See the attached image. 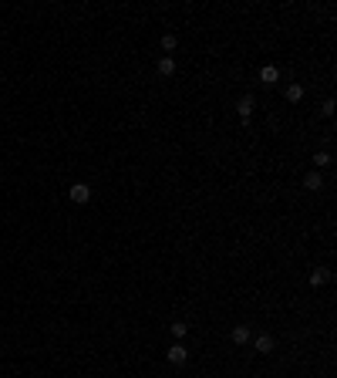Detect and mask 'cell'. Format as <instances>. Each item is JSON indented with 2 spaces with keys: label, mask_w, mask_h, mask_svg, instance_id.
<instances>
[{
  "label": "cell",
  "mask_w": 337,
  "mask_h": 378,
  "mask_svg": "<svg viewBox=\"0 0 337 378\" xmlns=\"http://www.w3.org/2000/svg\"><path fill=\"white\" fill-rule=\"evenodd\" d=\"M172 334H176V338H185V334H189V324L176 321V324H172Z\"/></svg>",
  "instance_id": "5bb4252c"
},
{
  "label": "cell",
  "mask_w": 337,
  "mask_h": 378,
  "mask_svg": "<svg viewBox=\"0 0 337 378\" xmlns=\"http://www.w3.org/2000/svg\"><path fill=\"white\" fill-rule=\"evenodd\" d=\"M304 186L310 189V193H317V189H324V179H321V172L313 169V172H307L304 176Z\"/></svg>",
  "instance_id": "52a82bcc"
},
{
  "label": "cell",
  "mask_w": 337,
  "mask_h": 378,
  "mask_svg": "<svg viewBox=\"0 0 337 378\" xmlns=\"http://www.w3.org/2000/svg\"><path fill=\"white\" fill-rule=\"evenodd\" d=\"M68 196H71V203H78V206H81V203L91 200V186L88 183H74L71 189H68Z\"/></svg>",
  "instance_id": "6da1fadb"
},
{
  "label": "cell",
  "mask_w": 337,
  "mask_h": 378,
  "mask_svg": "<svg viewBox=\"0 0 337 378\" xmlns=\"http://www.w3.org/2000/svg\"><path fill=\"white\" fill-rule=\"evenodd\" d=\"M155 71L162 74V78H168V74H176V57H159V65H155Z\"/></svg>",
  "instance_id": "8992f818"
},
{
  "label": "cell",
  "mask_w": 337,
  "mask_h": 378,
  "mask_svg": "<svg viewBox=\"0 0 337 378\" xmlns=\"http://www.w3.org/2000/svg\"><path fill=\"white\" fill-rule=\"evenodd\" d=\"M229 338H233L236 345H246V341L253 338V334H249V328H246V324H236V328H233V334H229Z\"/></svg>",
  "instance_id": "9c48e42d"
},
{
  "label": "cell",
  "mask_w": 337,
  "mask_h": 378,
  "mask_svg": "<svg viewBox=\"0 0 337 378\" xmlns=\"http://www.w3.org/2000/svg\"><path fill=\"white\" fill-rule=\"evenodd\" d=\"M253 348H257L260 354H273L277 341H273V334H257V338H253Z\"/></svg>",
  "instance_id": "7a4b0ae2"
},
{
  "label": "cell",
  "mask_w": 337,
  "mask_h": 378,
  "mask_svg": "<svg viewBox=\"0 0 337 378\" xmlns=\"http://www.w3.org/2000/svg\"><path fill=\"white\" fill-rule=\"evenodd\" d=\"M330 162H334V159H330L327 149H324V152H313V166H317V169H327Z\"/></svg>",
  "instance_id": "8fae6325"
},
{
  "label": "cell",
  "mask_w": 337,
  "mask_h": 378,
  "mask_svg": "<svg viewBox=\"0 0 337 378\" xmlns=\"http://www.w3.org/2000/svg\"><path fill=\"white\" fill-rule=\"evenodd\" d=\"M283 95H287V102L297 105L300 98H304V85H297V81H293V85H287V91H283Z\"/></svg>",
  "instance_id": "30bf717a"
},
{
  "label": "cell",
  "mask_w": 337,
  "mask_h": 378,
  "mask_svg": "<svg viewBox=\"0 0 337 378\" xmlns=\"http://www.w3.org/2000/svg\"><path fill=\"white\" fill-rule=\"evenodd\" d=\"M165 358H168L172 365H185V362H189V351H185V345H172V348L165 351Z\"/></svg>",
  "instance_id": "3957f363"
},
{
  "label": "cell",
  "mask_w": 337,
  "mask_h": 378,
  "mask_svg": "<svg viewBox=\"0 0 337 378\" xmlns=\"http://www.w3.org/2000/svg\"><path fill=\"white\" fill-rule=\"evenodd\" d=\"M330 281V270L327 267H317V270H310V287H321V284Z\"/></svg>",
  "instance_id": "ba28073f"
},
{
  "label": "cell",
  "mask_w": 337,
  "mask_h": 378,
  "mask_svg": "<svg viewBox=\"0 0 337 378\" xmlns=\"http://www.w3.org/2000/svg\"><path fill=\"white\" fill-rule=\"evenodd\" d=\"M253 95H240V102H236V112H240V118L243 122H249V115H253Z\"/></svg>",
  "instance_id": "277c9868"
},
{
  "label": "cell",
  "mask_w": 337,
  "mask_h": 378,
  "mask_svg": "<svg viewBox=\"0 0 337 378\" xmlns=\"http://www.w3.org/2000/svg\"><path fill=\"white\" fill-rule=\"evenodd\" d=\"M179 48V37L176 34H165V37H162V51H176Z\"/></svg>",
  "instance_id": "7c38bea8"
},
{
  "label": "cell",
  "mask_w": 337,
  "mask_h": 378,
  "mask_svg": "<svg viewBox=\"0 0 337 378\" xmlns=\"http://www.w3.org/2000/svg\"><path fill=\"white\" fill-rule=\"evenodd\" d=\"M321 115H324V118H330V115H334V98H324V105H321Z\"/></svg>",
  "instance_id": "4fadbf2b"
},
{
  "label": "cell",
  "mask_w": 337,
  "mask_h": 378,
  "mask_svg": "<svg viewBox=\"0 0 337 378\" xmlns=\"http://www.w3.org/2000/svg\"><path fill=\"white\" fill-rule=\"evenodd\" d=\"M260 81H263V85H277V81H280V68H277V65H263V68H260Z\"/></svg>",
  "instance_id": "5b68a950"
}]
</instances>
